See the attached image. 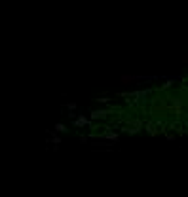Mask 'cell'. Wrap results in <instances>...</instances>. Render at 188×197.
<instances>
[{
	"label": "cell",
	"instance_id": "cell-1",
	"mask_svg": "<svg viewBox=\"0 0 188 197\" xmlns=\"http://www.w3.org/2000/svg\"><path fill=\"white\" fill-rule=\"evenodd\" d=\"M55 129H57V131H61V133H63V131H67V129H65V125H61V123H57V125H55Z\"/></svg>",
	"mask_w": 188,
	"mask_h": 197
}]
</instances>
